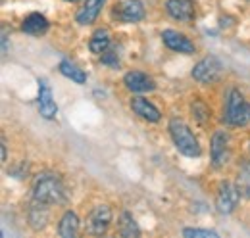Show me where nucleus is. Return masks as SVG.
<instances>
[{
	"label": "nucleus",
	"instance_id": "nucleus-8",
	"mask_svg": "<svg viewBox=\"0 0 250 238\" xmlns=\"http://www.w3.org/2000/svg\"><path fill=\"white\" fill-rule=\"evenodd\" d=\"M239 188L233 186L231 182H221L218 188V194H216V208L219 213H233L237 204H239Z\"/></svg>",
	"mask_w": 250,
	"mask_h": 238
},
{
	"label": "nucleus",
	"instance_id": "nucleus-10",
	"mask_svg": "<svg viewBox=\"0 0 250 238\" xmlns=\"http://www.w3.org/2000/svg\"><path fill=\"white\" fill-rule=\"evenodd\" d=\"M162 40L164 44L173 50V52H179V54H194V44L190 42L187 35L179 33V31H173V29H166L162 33Z\"/></svg>",
	"mask_w": 250,
	"mask_h": 238
},
{
	"label": "nucleus",
	"instance_id": "nucleus-3",
	"mask_svg": "<svg viewBox=\"0 0 250 238\" xmlns=\"http://www.w3.org/2000/svg\"><path fill=\"white\" fill-rule=\"evenodd\" d=\"M225 121L233 127H243L250 121V106L241 94V90L231 89L227 92V102H225Z\"/></svg>",
	"mask_w": 250,
	"mask_h": 238
},
{
	"label": "nucleus",
	"instance_id": "nucleus-21",
	"mask_svg": "<svg viewBox=\"0 0 250 238\" xmlns=\"http://www.w3.org/2000/svg\"><path fill=\"white\" fill-rule=\"evenodd\" d=\"M237 188H239V194L250 198V165L243 167L239 171V177H237Z\"/></svg>",
	"mask_w": 250,
	"mask_h": 238
},
{
	"label": "nucleus",
	"instance_id": "nucleus-26",
	"mask_svg": "<svg viewBox=\"0 0 250 238\" xmlns=\"http://www.w3.org/2000/svg\"><path fill=\"white\" fill-rule=\"evenodd\" d=\"M65 2H79V0H65Z\"/></svg>",
	"mask_w": 250,
	"mask_h": 238
},
{
	"label": "nucleus",
	"instance_id": "nucleus-12",
	"mask_svg": "<svg viewBox=\"0 0 250 238\" xmlns=\"http://www.w3.org/2000/svg\"><path fill=\"white\" fill-rule=\"evenodd\" d=\"M124 85L127 87V90H131V92H152V90L156 89L154 79L148 77V75L143 73V71H137V69L125 73Z\"/></svg>",
	"mask_w": 250,
	"mask_h": 238
},
{
	"label": "nucleus",
	"instance_id": "nucleus-1",
	"mask_svg": "<svg viewBox=\"0 0 250 238\" xmlns=\"http://www.w3.org/2000/svg\"><path fill=\"white\" fill-rule=\"evenodd\" d=\"M33 200L44 202L48 206H62L67 202V188L60 175L52 171H42L33 178Z\"/></svg>",
	"mask_w": 250,
	"mask_h": 238
},
{
	"label": "nucleus",
	"instance_id": "nucleus-27",
	"mask_svg": "<svg viewBox=\"0 0 250 238\" xmlns=\"http://www.w3.org/2000/svg\"><path fill=\"white\" fill-rule=\"evenodd\" d=\"M249 150H250V142H249Z\"/></svg>",
	"mask_w": 250,
	"mask_h": 238
},
{
	"label": "nucleus",
	"instance_id": "nucleus-6",
	"mask_svg": "<svg viewBox=\"0 0 250 238\" xmlns=\"http://www.w3.org/2000/svg\"><path fill=\"white\" fill-rule=\"evenodd\" d=\"M223 71V65L216 56H208V58L200 60L194 67H192V79L206 85V83H214L218 81L219 75Z\"/></svg>",
	"mask_w": 250,
	"mask_h": 238
},
{
	"label": "nucleus",
	"instance_id": "nucleus-4",
	"mask_svg": "<svg viewBox=\"0 0 250 238\" xmlns=\"http://www.w3.org/2000/svg\"><path fill=\"white\" fill-rule=\"evenodd\" d=\"M145 4L141 0H122L112 10L114 20H118L120 23H137L145 20Z\"/></svg>",
	"mask_w": 250,
	"mask_h": 238
},
{
	"label": "nucleus",
	"instance_id": "nucleus-17",
	"mask_svg": "<svg viewBox=\"0 0 250 238\" xmlns=\"http://www.w3.org/2000/svg\"><path fill=\"white\" fill-rule=\"evenodd\" d=\"M110 44H112V35H110V31L104 29V27L96 29L91 35V39H89V48L96 56H100L106 50H110Z\"/></svg>",
	"mask_w": 250,
	"mask_h": 238
},
{
	"label": "nucleus",
	"instance_id": "nucleus-20",
	"mask_svg": "<svg viewBox=\"0 0 250 238\" xmlns=\"http://www.w3.org/2000/svg\"><path fill=\"white\" fill-rule=\"evenodd\" d=\"M120 235H122V237H125V238H133V237H139V235H141V229H139V225L135 223L133 215H131V213H127V211H124V213H122Z\"/></svg>",
	"mask_w": 250,
	"mask_h": 238
},
{
	"label": "nucleus",
	"instance_id": "nucleus-16",
	"mask_svg": "<svg viewBox=\"0 0 250 238\" xmlns=\"http://www.w3.org/2000/svg\"><path fill=\"white\" fill-rule=\"evenodd\" d=\"M50 27V23H48V20L42 16V14H29L25 20H23V23H21V29L23 33H27V35H33V37H41V35H44L46 31Z\"/></svg>",
	"mask_w": 250,
	"mask_h": 238
},
{
	"label": "nucleus",
	"instance_id": "nucleus-19",
	"mask_svg": "<svg viewBox=\"0 0 250 238\" xmlns=\"http://www.w3.org/2000/svg\"><path fill=\"white\" fill-rule=\"evenodd\" d=\"M58 69H60V73H62L63 77L71 79V81L77 83V85L87 83V75H85V71L79 69V67H77L73 61H69V60H62L60 65H58Z\"/></svg>",
	"mask_w": 250,
	"mask_h": 238
},
{
	"label": "nucleus",
	"instance_id": "nucleus-15",
	"mask_svg": "<svg viewBox=\"0 0 250 238\" xmlns=\"http://www.w3.org/2000/svg\"><path fill=\"white\" fill-rule=\"evenodd\" d=\"M131 110H133V114H137L139 118L148 121V123H158L162 119L160 110H158L152 102H148L143 96H137V98L131 100Z\"/></svg>",
	"mask_w": 250,
	"mask_h": 238
},
{
	"label": "nucleus",
	"instance_id": "nucleus-22",
	"mask_svg": "<svg viewBox=\"0 0 250 238\" xmlns=\"http://www.w3.org/2000/svg\"><path fill=\"white\" fill-rule=\"evenodd\" d=\"M190 110H192V118L196 119L198 123H202V125L210 119V110H208L206 104H202L200 100H194L192 106H190Z\"/></svg>",
	"mask_w": 250,
	"mask_h": 238
},
{
	"label": "nucleus",
	"instance_id": "nucleus-13",
	"mask_svg": "<svg viewBox=\"0 0 250 238\" xmlns=\"http://www.w3.org/2000/svg\"><path fill=\"white\" fill-rule=\"evenodd\" d=\"M50 219V208L48 204L44 202H39V200H33L29 211H27V221H29V227L33 231H42L46 227Z\"/></svg>",
	"mask_w": 250,
	"mask_h": 238
},
{
	"label": "nucleus",
	"instance_id": "nucleus-24",
	"mask_svg": "<svg viewBox=\"0 0 250 238\" xmlns=\"http://www.w3.org/2000/svg\"><path fill=\"white\" fill-rule=\"evenodd\" d=\"M100 61H102L104 65L114 67V69H118V67H120V58H118V52H114V50H106L104 54H100Z\"/></svg>",
	"mask_w": 250,
	"mask_h": 238
},
{
	"label": "nucleus",
	"instance_id": "nucleus-25",
	"mask_svg": "<svg viewBox=\"0 0 250 238\" xmlns=\"http://www.w3.org/2000/svg\"><path fill=\"white\" fill-rule=\"evenodd\" d=\"M8 159V148H6V140L2 139V161Z\"/></svg>",
	"mask_w": 250,
	"mask_h": 238
},
{
	"label": "nucleus",
	"instance_id": "nucleus-9",
	"mask_svg": "<svg viewBox=\"0 0 250 238\" xmlns=\"http://www.w3.org/2000/svg\"><path fill=\"white\" fill-rule=\"evenodd\" d=\"M166 12L169 14V18H173L175 21H181V23H190L196 16L192 0H167Z\"/></svg>",
	"mask_w": 250,
	"mask_h": 238
},
{
	"label": "nucleus",
	"instance_id": "nucleus-2",
	"mask_svg": "<svg viewBox=\"0 0 250 238\" xmlns=\"http://www.w3.org/2000/svg\"><path fill=\"white\" fill-rule=\"evenodd\" d=\"M169 135H171V140L175 144V148L179 150L183 156L187 158H198L200 156V144H198V139L194 137V133L188 129V125L183 119H171L169 121Z\"/></svg>",
	"mask_w": 250,
	"mask_h": 238
},
{
	"label": "nucleus",
	"instance_id": "nucleus-11",
	"mask_svg": "<svg viewBox=\"0 0 250 238\" xmlns=\"http://www.w3.org/2000/svg\"><path fill=\"white\" fill-rule=\"evenodd\" d=\"M39 112L44 119H54L58 114V106L54 102L52 89L44 79H39Z\"/></svg>",
	"mask_w": 250,
	"mask_h": 238
},
{
	"label": "nucleus",
	"instance_id": "nucleus-23",
	"mask_svg": "<svg viewBox=\"0 0 250 238\" xmlns=\"http://www.w3.org/2000/svg\"><path fill=\"white\" fill-rule=\"evenodd\" d=\"M183 237L187 238H218L216 231H208V229H185Z\"/></svg>",
	"mask_w": 250,
	"mask_h": 238
},
{
	"label": "nucleus",
	"instance_id": "nucleus-18",
	"mask_svg": "<svg viewBox=\"0 0 250 238\" xmlns=\"http://www.w3.org/2000/svg\"><path fill=\"white\" fill-rule=\"evenodd\" d=\"M79 233V217L73 211H65L58 223V235L62 238H75Z\"/></svg>",
	"mask_w": 250,
	"mask_h": 238
},
{
	"label": "nucleus",
	"instance_id": "nucleus-7",
	"mask_svg": "<svg viewBox=\"0 0 250 238\" xmlns=\"http://www.w3.org/2000/svg\"><path fill=\"white\" fill-rule=\"evenodd\" d=\"M112 223V209L110 206L102 204V206H96V208L87 215V221H85V229L89 235H104L108 231Z\"/></svg>",
	"mask_w": 250,
	"mask_h": 238
},
{
	"label": "nucleus",
	"instance_id": "nucleus-14",
	"mask_svg": "<svg viewBox=\"0 0 250 238\" xmlns=\"http://www.w3.org/2000/svg\"><path fill=\"white\" fill-rule=\"evenodd\" d=\"M104 4H106V0H85L81 4V8L77 10V14H75V21L79 25H91V23H94L96 18L100 16Z\"/></svg>",
	"mask_w": 250,
	"mask_h": 238
},
{
	"label": "nucleus",
	"instance_id": "nucleus-5",
	"mask_svg": "<svg viewBox=\"0 0 250 238\" xmlns=\"http://www.w3.org/2000/svg\"><path fill=\"white\" fill-rule=\"evenodd\" d=\"M210 156H212V165L216 169L223 167L229 161V158H231V139L225 131H216L212 135Z\"/></svg>",
	"mask_w": 250,
	"mask_h": 238
}]
</instances>
